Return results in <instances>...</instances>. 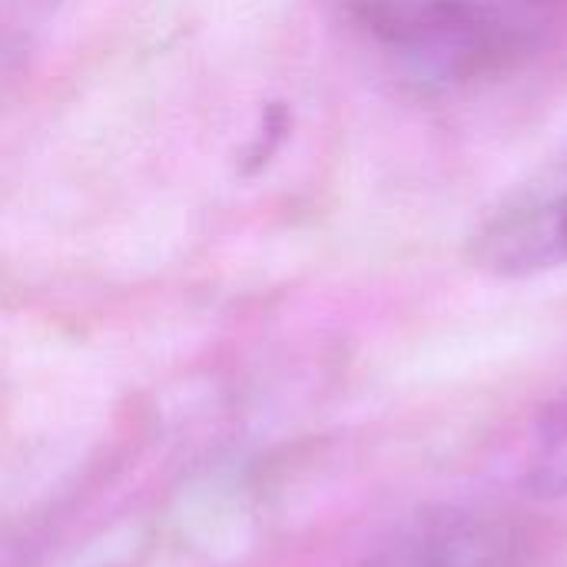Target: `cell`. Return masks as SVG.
<instances>
[{
	"instance_id": "2",
	"label": "cell",
	"mask_w": 567,
	"mask_h": 567,
	"mask_svg": "<svg viewBox=\"0 0 567 567\" xmlns=\"http://www.w3.org/2000/svg\"><path fill=\"white\" fill-rule=\"evenodd\" d=\"M472 259L495 276H532L567 262V183L498 209L472 239Z\"/></svg>"
},
{
	"instance_id": "1",
	"label": "cell",
	"mask_w": 567,
	"mask_h": 567,
	"mask_svg": "<svg viewBox=\"0 0 567 567\" xmlns=\"http://www.w3.org/2000/svg\"><path fill=\"white\" fill-rule=\"evenodd\" d=\"M359 30L415 80L468 83L512 63L532 43L522 0H346Z\"/></svg>"
},
{
	"instance_id": "3",
	"label": "cell",
	"mask_w": 567,
	"mask_h": 567,
	"mask_svg": "<svg viewBox=\"0 0 567 567\" xmlns=\"http://www.w3.org/2000/svg\"><path fill=\"white\" fill-rule=\"evenodd\" d=\"M522 538L505 525L458 522L429 532L395 567H518Z\"/></svg>"
}]
</instances>
